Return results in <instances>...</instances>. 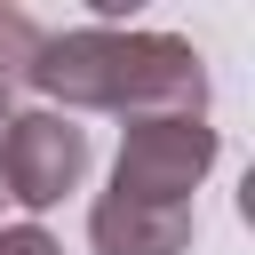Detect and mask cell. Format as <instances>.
I'll list each match as a JSON object with an SVG mask.
<instances>
[{
	"label": "cell",
	"instance_id": "obj_7",
	"mask_svg": "<svg viewBox=\"0 0 255 255\" xmlns=\"http://www.w3.org/2000/svg\"><path fill=\"white\" fill-rule=\"evenodd\" d=\"M8 120H16V104H8V88H0V135H8Z\"/></svg>",
	"mask_w": 255,
	"mask_h": 255
},
{
	"label": "cell",
	"instance_id": "obj_8",
	"mask_svg": "<svg viewBox=\"0 0 255 255\" xmlns=\"http://www.w3.org/2000/svg\"><path fill=\"white\" fill-rule=\"evenodd\" d=\"M0 207H8V191H0Z\"/></svg>",
	"mask_w": 255,
	"mask_h": 255
},
{
	"label": "cell",
	"instance_id": "obj_3",
	"mask_svg": "<svg viewBox=\"0 0 255 255\" xmlns=\"http://www.w3.org/2000/svg\"><path fill=\"white\" fill-rule=\"evenodd\" d=\"M80 175H88V128H72L48 104L8 120V135H0V191H8V207L40 215V207L72 199Z\"/></svg>",
	"mask_w": 255,
	"mask_h": 255
},
{
	"label": "cell",
	"instance_id": "obj_4",
	"mask_svg": "<svg viewBox=\"0 0 255 255\" xmlns=\"http://www.w3.org/2000/svg\"><path fill=\"white\" fill-rule=\"evenodd\" d=\"M191 207H151V199H120L104 191L88 207V247L96 255H183L191 247Z\"/></svg>",
	"mask_w": 255,
	"mask_h": 255
},
{
	"label": "cell",
	"instance_id": "obj_5",
	"mask_svg": "<svg viewBox=\"0 0 255 255\" xmlns=\"http://www.w3.org/2000/svg\"><path fill=\"white\" fill-rule=\"evenodd\" d=\"M32 56H40V24L24 8H0V88H16L32 72Z\"/></svg>",
	"mask_w": 255,
	"mask_h": 255
},
{
	"label": "cell",
	"instance_id": "obj_1",
	"mask_svg": "<svg viewBox=\"0 0 255 255\" xmlns=\"http://www.w3.org/2000/svg\"><path fill=\"white\" fill-rule=\"evenodd\" d=\"M48 112H120V120H207V56L175 32H40V56L24 72Z\"/></svg>",
	"mask_w": 255,
	"mask_h": 255
},
{
	"label": "cell",
	"instance_id": "obj_6",
	"mask_svg": "<svg viewBox=\"0 0 255 255\" xmlns=\"http://www.w3.org/2000/svg\"><path fill=\"white\" fill-rule=\"evenodd\" d=\"M0 255H64V239L40 223H0Z\"/></svg>",
	"mask_w": 255,
	"mask_h": 255
},
{
	"label": "cell",
	"instance_id": "obj_2",
	"mask_svg": "<svg viewBox=\"0 0 255 255\" xmlns=\"http://www.w3.org/2000/svg\"><path fill=\"white\" fill-rule=\"evenodd\" d=\"M215 128L207 120H128L120 128V159H112V191L120 199H151V207H191V191L215 167Z\"/></svg>",
	"mask_w": 255,
	"mask_h": 255
}]
</instances>
